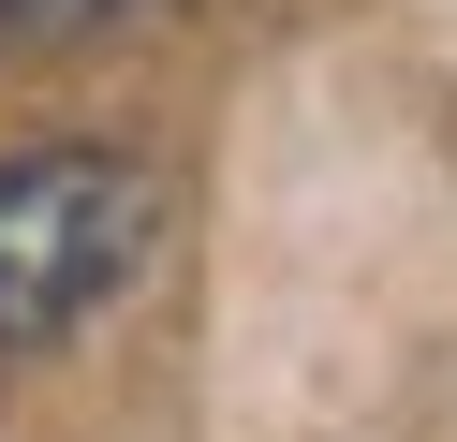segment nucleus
Here are the masks:
<instances>
[{
    "label": "nucleus",
    "mask_w": 457,
    "mask_h": 442,
    "mask_svg": "<svg viewBox=\"0 0 457 442\" xmlns=\"http://www.w3.org/2000/svg\"><path fill=\"white\" fill-rule=\"evenodd\" d=\"M148 236H162V192L119 147H30V163H0V339H74L89 310H119Z\"/></svg>",
    "instance_id": "obj_1"
},
{
    "label": "nucleus",
    "mask_w": 457,
    "mask_h": 442,
    "mask_svg": "<svg viewBox=\"0 0 457 442\" xmlns=\"http://www.w3.org/2000/svg\"><path fill=\"white\" fill-rule=\"evenodd\" d=\"M0 15L30 29V45H104L119 15H148V0H0Z\"/></svg>",
    "instance_id": "obj_2"
}]
</instances>
